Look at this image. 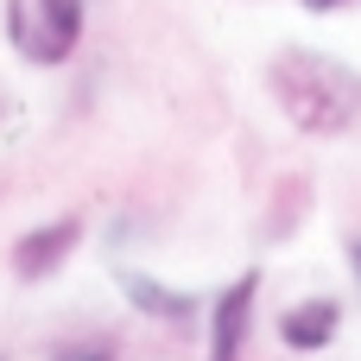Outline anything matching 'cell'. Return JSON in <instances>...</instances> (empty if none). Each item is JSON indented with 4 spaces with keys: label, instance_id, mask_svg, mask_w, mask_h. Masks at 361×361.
Segmentation results:
<instances>
[{
    "label": "cell",
    "instance_id": "cell-1",
    "mask_svg": "<svg viewBox=\"0 0 361 361\" xmlns=\"http://www.w3.org/2000/svg\"><path fill=\"white\" fill-rule=\"evenodd\" d=\"M267 89L279 102V114L311 133V140H343L361 121V76L343 57H324V51H279L273 70H267Z\"/></svg>",
    "mask_w": 361,
    "mask_h": 361
},
{
    "label": "cell",
    "instance_id": "cell-2",
    "mask_svg": "<svg viewBox=\"0 0 361 361\" xmlns=\"http://www.w3.org/2000/svg\"><path fill=\"white\" fill-rule=\"evenodd\" d=\"M6 44L51 70L82 44V0H6Z\"/></svg>",
    "mask_w": 361,
    "mask_h": 361
},
{
    "label": "cell",
    "instance_id": "cell-3",
    "mask_svg": "<svg viewBox=\"0 0 361 361\" xmlns=\"http://www.w3.org/2000/svg\"><path fill=\"white\" fill-rule=\"evenodd\" d=\"M254 298H260V279H254V273L235 279V286L216 298V311H209V361H241L247 324H254Z\"/></svg>",
    "mask_w": 361,
    "mask_h": 361
},
{
    "label": "cell",
    "instance_id": "cell-4",
    "mask_svg": "<svg viewBox=\"0 0 361 361\" xmlns=\"http://www.w3.org/2000/svg\"><path fill=\"white\" fill-rule=\"evenodd\" d=\"M336 330H343V305H336V298H298V305L279 317V343H286V349H298V355L330 349V343H336Z\"/></svg>",
    "mask_w": 361,
    "mask_h": 361
},
{
    "label": "cell",
    "instance_id": "cell-5",
    "mask_svg": "<svg viewBox=\"0 0 361 361\" xmlns=\"http://www.w3.org/2000/svg\"><path fill=\"white\" fill-rule=\"evenodd\" d=\"M76 235H82L76 222H51V228L19 235V241H13V279H44V273H57V267L70 260Z\"/></svg>",
    "mask_w": 361,
    "mask_h": 361
},
{
    "label": "cell",
    "instance_id": "cell-6",
    "mask_svg": "<svg viewBox=\"0 0 361 361\" xmlns=\"http://www.w3.org/2000/svg\"><path fill=\"white\" fill-rule=\"evenodd\" d=\"M121 292H127V305H133V311H146V317H171V324H178V317H190V311H197L184 292H165V286H159V279H146V273H127V279H121Z\"/></svg>",
    "mask_w": 361,
    "mask_h": 361
},
{
    "label": "cell",
    "instance_id": "cell-7",
    "mask_svg": "<svg viewBox=\"0 0 361 361\" xmlns=\"http://www.w3.org/2000/svg\"><path fill=\"white\" fill-rule=\"evenodd\" d=\"M51 361H114V355H108V349H57Z\"/></svg>",
    "mask_w": 361,
    "mask_h": 361
},
{
    "label": "cell",
    "instance_id": "cell-8",
    "mask_svg": "<svg viewBox=\"0 0 361 361\" xmlns=\"http://www.w3.org/2000/svg\"><path fill=\"white\" fill-rule=\"evenodd\" d=\"M311 13H336V6H349V0H305Z\"/></svg>",
    "mask_w": 361,
    "mask_h": 361
},
{
    "label": "cell",
    "instance_id": "cell-9",
    "mask_svg": "<svg viewBox=\"0 0 361 361\" xmlns=\"http://www.w3.org/2000/svg\"><path fill=\"white\" fill-rule=\"evenodd\" d=\"M349 267H355V279H361V235L349 241Z\"/></svg>",
    "mask_w": 361,
    "mask_h": 361
}]
</instances>
